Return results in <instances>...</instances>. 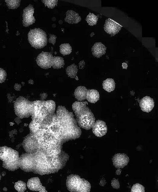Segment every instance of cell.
<instances>
[{
	"label": "cell",
	"instance_id": "40",
	"mask_svg": "<svg viewBox=\"0 0 158 192\" xmlns=\"http://www.w3.org/2000/svg\"><path fill=\"white\" fill-rule=\"evenodd\" d=\"M28 83L29 84L32 85L34 84V83L33 80L31 79L30 80H29L28 81Z\"/></svg>",
	"mask_w": 158,
	"mask_h": 192
},
{
	"label": "cell",
	"instance_id": "15",
	"mask_svg": "<svg viewBox=\"0 0 158 192\" xmlns=\"http://www.w3.org/2000/svg\"><path fill=\"white\" fill-rule=\"evenodd\" d=\"M106 47L101 42L95 43L92 49L93 55L97 58H100L106 53Z\"/></svg>",
	"mask_w": 158,
	"mask_h": 192
},
{
	"label": "cell",
	"instance_id": "41",
	"mask_svg": "<svg viewBox=\"0 0 158 192\" xmlns=\"http://www.w3.org/2000/svg\"><path fill=\"white\" fill-rule=\"evenodd\" d=\"M3 190H4V191H8L7 188L5 187L4 188H3Z\"/></svg>",
	"mask_w": 158,
	"mask_h": 192
},
{
	"label": "cell",
	"instance_id": "30",
	"mask_svg": "<svg viewBox=\"0 0 158 192\" xmlns=\"http://www.w3.org/2000/svg\"><path fill=\"white\" fill-rule=\"evenodd\" d=\"M111 185L113 188L118 189L120 188V182L118 180V179H113L111 181Z\"/></svg>",
	"mask_w": 158,
	"mask_h": 192
},
{
	"label": "cell",
	"instance_id": "28",
	"mask_svg": "<svg viewBox=\"0 0 158 192\" xmlns=\"http://www.w3.org/2000/svg\"><path fill=\"white\" fill-rule=\"evenodd\" d=\"M131 192H144L145 187L143 185L137 183L134 185L131 188Z\"/></svg>",
	"mask_w": 158,
	"mask_h": 192
},
{
	"label": "cell",
	"instance_id": "5",
	"mask_svg": "<svg viewBox=\"0 0 158 192\" xmlns=\"http://www.w3.org/2000/svg\"><path fill=\"white\" fill-rule=\"evenodd\" d=\"M33 102L21 96L16 99L14 107L15 113L21 119L27 118L31 116Z\"/></svg>",
	"mask_w": 158,
	"mask_h": 192
},
{
	"label": "cell",
	"instance_id": "25",
	"mask_svg": "<svg viewBox=\"0 0 158 192\" xmlns=\"http://www.w3.org/2000/svg\"><path fill=\"white\" fill-rule=\"evenodd\" d=\"M15 188L18 192H24L27 190L26 184L23 181H19L15 184Z\"/></svg>",
	"mask_w": 158,
	"mask_h": 192
},
{
	"label": "cell",
	"instance_id": "21",
	"mask_svg": "<svg viewBox=\"0 0 158 192\" xmlns=\"http://www.w3.org/2000/svg\"><path fill=\"white\" fill-rule=\"evenodd\" d=\"M78 71V66L74 63L68 66L66 69L67 76L73 79L76 78Z\"/></svg>",
	"mask_w": 158,
	"mask_h": 192
},
{
	"label": "cell",
	"instance_id": "35",
	"mask_svg": "<svg viewBox=\"0 0 158 192\" xmlns=\"http://www.w3.org/2000/svg\"><path fill=\"white\" fill-rule=\"evenodd\" d=\"M79 69H82L85 66V62H84V61H82L80 62L79 64Z\"/></svg>",
	"mask_w": 158,
	"mask_h": 192
},
{
	"label": "cell",
	"instance_id": "36",
	"mask_svg": "<svg viewBox=\"0 0 158 192\" xmlns=\"http://www.w3.org/2000/svg\"><path fill=\"white\" fill-rule=\"evenodd\" d=\"M21 118L18 117L16 118L15 119V122L18 125L21 123Z\"/></svg>",
	"mask_w": 158,
	"mask_h": 192
},
{
	"label": "cell",
	"instance_id": "27",
	"mask_svg": "<svg viewBox=\"0 0 158 192\" xmlns=\"http://www.w3.org/2000/svg\"><path fill=\"white\" fill-rule=\"evenodd\" d=\"M44 4L45 6L48 8L52 9L57 5L58 1L57 0H47V1H42Z\"/></svg>",
	"mask_w": 158,
	"mask_h": 192
},
{
	"label": "cell",
	"instance_id": "18",
	"mask_svg": "<svg viewBox=\"0 0 158 192\" xmlns=\"http://www.w3.org/2000/svg\"><path fill=\"white\" fill-rule=\"evenodd\" d=\"M98 92L95 89H88L86 99L91 103L95 104L99 100Z\"/></svg>",
	"mask_w": 158,
	"mask_h": 192
},
{
	"label": "cell",
	"instance_id": "4",
	"mask_svg": "<svg viewBox=\"0 0 158 192\" xmlns=\"http://www.w3.org/2000/svg\"><path fill=\"white\" fill-rule=\"evenodd\" d=\"M66 184L68 190L70 192H89L91 191V184L78 175L72 174L68 176Z\"/></svg>",
	"mask_w": 158,
	"mask_h": 192
},
{
	"label": "cell",
	"instance_id": "38",
	"mask_svg": "<svg viewBox=\"0 0 158 192\" xmlns=\"http://www.w3.org/2000/svg\"><path fill=\"white\" fill-rule=\"evenodd\" d=\"M122 67L124 69H127V68L128 66L126 63L124 62L122 64Z\"/></svg>",
	"mask_w": 158,
	"mask_h": 192
},
{
	"label": "cell",
	"instance_id": "34",
	"mask_svg": "<svg viewBox=\"0 0 158 192\" xmlns=\"http://www.w3.org/2000/svg\"><path fill=\"white\" fill-rule=\"evenodd\" d=\"M7 96L9 100V102L11 103V102L14 99V96H12L10 94L8 93L7 95Z\"/></svg>",
	"mask_w": 158,
	"mask_h": 192
},
{
	"label": "cell",
	"instance_id": "39",
	"mask_svg": "<svg viewBox=\"0 0 158 192\" xmlns=\"http://www.w3.org/2000/svg\"><path fill=\"white\" fill-rule=\"evenodd\" d=\"M122 170L120 169H118V170L116 172V175H120L121 173Z\"/></svg>",
	"mask_w": 158,
	"mask_h": 192
},
{
	"label": "cell",
	"instance_id": "26",
	"mask_svg": "<svg viewBox=\"0 0 158 192\" xmlns=\"http://www.w3.org/2000/svg\"><path fill=\"white\" fill-rule=\"evenodd\" d=\"M40 127V124L35 121H32L29 125V128L31 131V133H36Z\"/></svg>",
	"mask_w": 158,
	"mask_h": 192
},
{
	"label": "cell",
	"instance_id": "44",
	"mask_svg": "<svg viewBox=\"0 0 158 192\" xmlns=\"http://www.w3.org/2000/svg\"><path fill=\"white\" fill-rule=\"evenodd\" d=\"M59 23L60 24H62L63 23V22L62 20H60L59 22Z\"/></svg>",
	"mask_w": 158,
	"mask_h": 192
},
{
	"label": "cell",
	"instance_id": "11",
	"mask_svg": "<svg viewBox=\"0 0 158 192\" xmlns=\"http://www.w3.org/2000/svg\"><path fill=\"white\" fill-rule=\"evenodd\" d=\"M114 167L117 169L123 168L130 162V158L125 153H118L112 159Z\"/></svg>",
	"mask_w": 158,
	"mask_h": 192
},
{
	"label": "cell",
	"instance_id": "3",
	"mask_svg": "<svg viewBox=\"0 0 158 192\" xmlns=\"http://www.w3.org/2000/svg\"><path fill=\"white\" fill-rule=\"evenodd\" d=\"M1 159L3 161V167L9 170H16L20 166L18 152L8 147H1Z\"/></svg>",
	"mask_w": 158,
	"mask_h": 192
},
{
	"label": "cell",
	"instance_id": "43",
	"mask_svg": "<svg viewBox=\"0 0 158 192\" xmlns=\"http://www.w3.org/2000/svg\"><path fill=\"white\" fill-rule=\"evenodd\" d=\"M95 35V33L94 32H92L91 33V34H90V36H91V37H92L93 35Z\"/></svg>",
	"mask_w": 158,
	"mask_h": 192
},
{
	"label": "cell",
	"instance_id": "13",
	"mask_svg": "<svg viewBox=\"0 0 158 192\" xmlns=\"http://www.w3.org/2000/svg\"><path fill=\"white\" fill-rule=\"evenodd\" d=\"M27 187L29 189L32 191L47 192L46 188L43 186L40 179L38 177L32 178L29 180L27 182Z\"/></svg>",
	"mask_w": 158,
	"mask_h": 192
},
{
	"label": "cell",
	"instance_id": "14",
	"mask_svg": "<svg viewBox=\"0 0 158 192\" xmlns=\"http://www.w3.org/2000/svg\"><path fill=\"white\" fill-rule=\"evenodd\" d=\"M139 102L141 110L146 113H150L152 110L154 106L153 99L148 96L142 99Z\"/></svg>",
	"mask_w": 158,
	"mask_h": 192
},
{
	"label": "cell",
	"instance_id": "42",
	"mask_svg": "<svg viewBox=\"0 0 158 192\" xmlns=\"http://www.w3.org/2000/svg\"><path fill=\"white\" fill-rule=\"evenodd\" d=\"M6 174V172H2V175L3 177H4Z\"/></svg>",
	"mask_w": 158,
	"mask_h": 192
},
{
	"label": "cell",
	"instance_id": "24",
	"mask_svg": "<svg viewBox=\"0 0 158 192\" xmlns=\"http://www.w3.org/2000/svg\"><path fill=\"white\" fill-rule=\"evenodd\" d=\"M6 5L9 9H15L17 8L20 5V0H6Z\"/></svg>",
	"mask_w": 158,
	"mask_h": 192
},
{
	"label": "cell",
	"instance_id": "19",
	"mask_svg": "<svg viewBox=\"0 0 158 192\" xmlns=\"http://www.w3.org/2000/svg\"><path fill=\"white\" fill-rule=\"evenodd\" d=\"M102 86L105 90L110 93L114 90L115 83L113 79H107L103 81Z\"/></svg>",
	"mask_w": 158,
	"mask_h": 192
},
{
	"label": "cell",
	"instance_id": "29",
	"mask_svg": "<svg viewBox=\"0 0 158 192\" xmlns=\"http://www.w3.org/2000/svg\"><path fill=\"white\" fill-rule=\"evenodd\" d=\"M0 69V82L2 83L5 81L7 76V73L4 69L2 68Z\"/></svg>",
	"mask_w": 158,
	"mask_h": 192
},
{
	"label": "cell",
	"instance_id": "46",
	"mask_svg": "<svg viewBox=\"0 0 158 192\" xmlns=\"http://www.w3.org/2000/svg\"><path fill=\"white\" fill-rule=\"evenodd\" d=\"M52 26H53V28L56 27V25L55 24H54Z\"/></svg>",
	"mask_w": 158,
	"mask_h": 192
},
{
	"label": "cell",
	"instance_id": "16",
	"mask_svg": "<svg viewBox=\"0 0 158 192\" xmlns=\"http://www.w3.org/2000/svg\"><path fill=\"white\" fill-rule=\"evenodd\" d=\"M66 14L65 21L69 24H78L81 21V18L79 14L73 11H68Z\"/></svg>",
	"mask_w": 158,
	"mask_h": 192
},
{
	"label": "cell",
	"instance_id": "23",
	"mask_svg": "<svg viewBox=\"0 0 158 192\" xmlns=\"http://www.w3.org/2000/svg\"><path fill=\"white\" fill-rule=\"evenodd\" d=\"M86 20L90 26H93L97 23L98 20V18L96 15L94 14L90 13L87 16Z\"/></svg>",
	"mask_w": 158,
	"mask_h": 192
},
{
	"label": "cell",
	"instance_id": "10",
	"mask_svg": "<svg viewBox=\"0 0 158 192\" xmlns=\"http://www.w3.org/2000/svg\"><path fill=\"white\" fill-rule=\"evenodd\" d=\"M122 27L121 25L110 18L106 19L104 25L105 31L112 36H114L119 32Z\"/></svg>",
	"mask_w": 158,
	"mask_h": 192
},
{
	"label": "cell",
	"instance_id": "6",
	"mask_svg": "<svg viewBox=\"0 0 158 192\" xmlns=\"http://www.w3.org/2000/svg\"><path fill=\"white\" fill-rule=\"evenodd\" d=\"M28 40L35 49H43L47 45V38L45 32L40 28L31 30L28 34Z\"/></svg>",
	"mask_w": 158,
	"mask_h": 192
},
{
	"label": "cell",
	"instance_id": "9",
	"mask_svg": "<svg viewBox=\"0 0 158 192\" xmlns=\"http://www.w3.org/2000/svg\"><path fill=\"white\" fill-rule=\"evenodd\" d=\"M34 13V8L31 4L24 9L22 23L24 27H28L35 23V19L33 16Z\"/></svg>",
	"mask_w": 158,
	"mask_h": 192
},
{
	"label": "cell",
	"instance_id": "45",
	"mask_svg": "<svg viewBox=\"0 0 158 192\" xmlns=\"http://www.w3.org/2000/svg\"><path fill=\"white\" fill-rule=\"evenodd\" d=\"M52 20L53 21H55L56 20V18L53 17L52 18Z\"/></svg>",
	"mask_w": 158,
	"mask_h": 192
},
{
	"label": "cell",
	"instance_id": "17",
	"mask_svg": "<svg viewBox=\"0 0 158 192\" xmlns=\"http://www.w3.org/2000/svg\"><path fill=\"white\" fill-rule=\"evenodd\" d=\"M88 89L84 86H79L77 87L74 92V95L78 101H84L86 99Z\"/></svg>",
	"mask_w": 158,
	"mask_h": 192
},
{
	"label": "cell",
	"instance_id": "33",
	"mask_svg": "<svg viewBox=\"0 0 158 192\" xmlns=\"http://www.w3.org/2000/svg\"><path fill=\"white\" fill-rule=\"evenodd\" d=\"M21 88V84H19L17 83H16L14 86V89L16 91H20Z\"/></svg>",
	"mask_w": 158,
	"mask_h": 192
},
{
	"label": "cell",
	"instance_id": "12",
	"mask_svg": "<svg viewBox=\"0 0 158 192\" xmlns=\"http://www.w3.org/2000/svg\"><path fill=\"white\" fill-rule=\"evenodd\" d=\"M92 132L97 137H102L105 135L108 131V127L105 121L97 120L92 128Z\"/></svg>",
	"mask_w": 158,
	"mask_h": 192
},
{
	"label": "cell",
	"instance_id": "32",
	"mask_svg": "<svg viewBox=\"0 0 158 192\" xmlns=\"http://www.w3.org/2000/svg\"><path fill=\"white\" fill-rule=\"evenodd\" d=\"M41 100L44 101L48 96V94L47 93H41L40 94Z\"/></svg>",
	"mask_w": 158,
	"mask_h": 192
},
{
	"label": "cell",
	"instance_id": "1",
	"mask_svg": "<svg viewBox=\"0 0 158 192\" xmlns=\"http://www.w3.org/2000/svg\"><path fill=\"white\" fill-rule=\"evenodd\" d=\"M86 102L76 101L72 105L79 126L86 130L92 129L95 123L94 114L86 104Z\"/></svg>",
	"mask_w": 158,
	"mask_h": 192
},
{
	"label": "cell",
	"instance_id": "7",
	"mask_svg": "<svg viewBox=\"0 0 158 192\" xmlns=\"http://www.w3.org/2000/svg\"><path fill=\"white\" fill-rule=\"evenodd\" d=\"M39 143L34 134L31 133L25 137L23 143L24 149L27 153H33L39 150Z\"/></svg>",
	"mask_w": 158,
	"mask_h": 192
},
{
	"label": "cell",
	"instance_id": "37",
	"mask_svg": "<svg viewBox=\"0 0 158 192\" xmlns=\"http://www.w3.org/2000/svg\"><path fill=\"white\" fill-rule=\"evenodd\" d=\"M106 184V182L105 180H101L99 184L102 186H104Z\"/></svg>",
	"mask_w": 158,
	"mask_h": 192
},
{
	"label": "cell",
	"instance_id": "8",
	"mask_svg": "<svg viewBox=\"0 0 158 192\" xmlns=\"http://www.w3.org/2000/svg\"><path fill=\"white\" fill-rule=\"evenodd\" d=\"M53 57L51 53L42 52L39 54L36 59L37 65L44 69L50 68L52 66Z\"/></svg>",
	"mask_w": 158,
	"mask_h": 192
},
{
	"label": "cell",
	"instance_id": "20",
	"mask_svg": "<svg viewBox=\"0 0 158 192\" xmlns=\"http://www.w3.org/2000/svg\"><path fill=\"white\" fill-rule=\"evenodd\" d=\"M65 63L62 57L53 56V59L52 67L54 69H59L63 68Z\"/></svg>",
	"mask_w": 158,
	"mask_h": 192
},
{
	"label": "cell",
	"instance_id": "2",
	"mask_svg": "<svg viewBox=\"0 0 158 192\" xmlns=\"http://www.w3.org/2000/svg\"><path fill=\"white\" fill-rule=\"evenodd\" d=\"M55 102L52 100L33 102L31 116L33 120L40 123L47 114L55 113Z\"/></svg>",
	"mask_w": 158,
	"mask_h": 192
},
{
	"label": "cell",
	"instance_id": "31",
	"mask_svg": "<svg viewBox=\"0 0 158 192\" xmlns=\"http://www.w3.org/2000/svg\"><path fill=\"white\" fill-rule=\"evenodd\" d=\"M50 38L48 40V42L52 44L53 45L56 43V36L53 34H50Z\"/></svg>",
	"mask_w": 158,
	"mask_h": 192
},
{
	"label": "cell",
	"instance_id": "22",
	"mask_svg": "<svg viewBox=\"0 0 158 192\" xmlns=\"http://www.w3.org/2000/svg\"><path fill=\"white\" fill-rule=\"evenodd\" d=\"M60 47V52L63 56L69 55L72 52V47L68 43L62 44Z\"/></svg>",
	"mask_w": 158,
	"mask_h": 192
}]
</instances>
